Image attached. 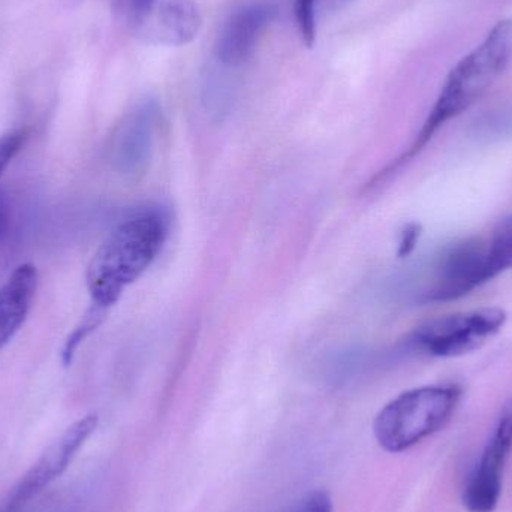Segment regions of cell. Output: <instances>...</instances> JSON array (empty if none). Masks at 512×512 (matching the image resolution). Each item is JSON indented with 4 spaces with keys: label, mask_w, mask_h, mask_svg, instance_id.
<instances>
[{
    "label": "cell",
    "mask_w": 512,
    "mask_h": 512,
    "mask_svg": "<svg viewBox=\"0 0 512 512\" xmlns=\"http://www.w3.org/2000/svg\"><path fill=\"white\" fill-rule=\"evenodd\" d=\"M171 215L165 207L146 206L126 216L113 228L90 259L86 271L92 304L110 309L161 254Z\"/></svg>",
    "instance_id": "obj_1"
},
{
    "label": "cell",
    "mask_w": 512,
    "mask_h": 512,
    "mask_svg": "<svg viewBox=\"0 0 512 512\" xmlns=\"http://www.w3.org/2000/svg\"><path fill=\"white\" fill-rule=\"evenodd\" d=\"M511 62L512 18H507L496 23L483 42L451 69L420 134L396 165L414 158L445 123L477 104L505 74Z\"/></svg>",
    "instance_id": "obj_2"
},
{
    "label": "cell",
    "mask_w": 512,
    "mask_h": 512,
    "mask_svg": "<svg viewBox=\"0 0 512 512\" xmlns=\"http://www.w3.org/2000/svg\"><path fill=\"white\" fill-rule=\"evenodd\" d=\"M459 385H427L391 400L375 418L376 441L388 453H403L447 426L462 399Z\"/></svg>",
    "instance_id": "obj_3"
},
{
    "label": "cell",
    "mask_w": 512,
    "mask_h": 512,
    "mask_svg": "<svg viewBox=\"0 0 512 512\" xmlns=\"http://www.w3.org/2000/svg\"><path fill=\"white\" fill-rule=\"evenodd\" d=\"M501 307H483L433 319L409 337V346L436 358H454L477 351L492 340L507 322Z\"/></svg>",
    "instance_id": "obj_4"
},
{
    "label": "cell",
    "mask_w": 512,
    "mask_h": 512,
    "mask_svg": "<svg viewBox=\"0 0 512 512\" xmlns=\"http://www.w3.org/2000/svg\"><path fill=\"white\" fill-rule=\"evenodd\" d=\"M126 26L143 41L167 47L191 44L203 26L194 0H113Z\"/></svg>",
    "instance_id": "obj_5"
},
{
    "label": "cell",
    "mask_w": 512,
    "mask_h": 512,
    "mask_svg": "<svg viewBox=\"0 0 512 512\" xmlns=\"http://www.w3.org/2000/svg\"><path fill=\"white\" fill-rule=\"evenodd\" d=\"M501 273L489 242L459 243L439 259L433 282L423 292L424 300L436 303L457 300Z\"/></svg>",
    "instance_id": "obj_6"
},
{
    "label": "cell",
    "mask_w": 512,
    "mask_h": 512,
    "mask_svg": "<svg viewBox=\"0 0 512 512\" xmlns=\"http://www.w3.org/2000/svg\"><path fill=\"white\" fill-rule=\"evenodd\" d=\"M161 108L153 99L132 108L114 129L110 141V162L120 176L137 179L152 161Z\"/></svg>",
    "instance_id": "obj_7"
},
{
    "label": "cell",
    "mask_w": 512,
    "mask_h": 512,
    "mask_svg": "<svg viewBox=\"0 0 512 512\" xmlns=\"http://www.w3.org/2000/svg\"><path fill=\"white\" fill-rule=\"evenodd\" d=\"M96 427H98L96 415H86L69 426L21 480L20 486L12 493L6 512L23 510L32 502V499L38 498L51 483L62 477L78 451L95 433Z\"/></svg>",
    "instance_id": "obj_8"
},
{
    "label": "cell",
    "mask_w": 512,
    "mask_h": 512,
    "mask_svg": "<svg viewBox=\"0 0 512 512\" xmlns=\"http://www.w3.org/2000/svg\"><path fill=\"white\" fill-rule=\"evenodd\" d=\"M512 451V399L505 403L492 436L469 478L463 504L469 512H493L499 504L502 475Z\"/></svg>",
    "instance_id": "obj_9"
},
{
    "label": "cell",
    "mask_w": 512,
    "mask_h": 512,
    "mask_svg": "<svg viewBox=\"0 0 512 512\" xmlns=\"http://www.w3.org/2000/svg\"><path fill=\"white\" fill-rule=\"evenodd\" d=\"M277 12L279 5L276 0H251L239 6L230 15L219 35L216 44L219 63L233 69L245 65Z\"/></svg>",
    "instance_id": "obj_10"
},
{
    "label": "cell",
    "mask_w": 512,
    "mask_h": 512,
    "mask_svg": "<svg viewBox=\"0 0 512 512\" xmlns=\"http://www.w3.org/2000/svg\"><path fill=\"white\" fill-rule=\"evenodd\" d=\"M38 288L35 265H18L0 286V351L14 339L32 309Z\"/></svg>",
    "instance_id": "obj_11"
},
{
    "label": "cell",
    "mask_w": 512,
    "mask_h": 512,
    "mask_svg": "<svg viewBox=\"0 0 512 512\" xmlns=\"http://www.w3.org/2000/svg\"><path fill=\"white\" fill-rule=\"evenodd\" d=\"M105 313H107V309H102V307L96 306V304H92V307L87 310L80 324L72 330L68 339L63 343L62 352H60V360H62L63 366H69L72 363L75 352L80 348L81 343L104 321Z\"/></svg>",
    "instance_id": "obj_12"
},
{
    "label": "cell",
    "mask_w": 512,
    "mask_h": 512,
    "mask_svg": "<svg viewBox=\"0 0 512 512\" xmlns=\"http://www.w3.org/2000/svg\"><path fill=\"white\" fill-rule=\"evenodd\" d=\"M489 243L502 271L510 270L512 268V216L499 225Z\"/></svg>",
    "instance_id": "obj_13"
},
{
    "label": "cell",
    "mask_w": 512,
    "mask_h": 512,
    "mask_svg": "<svg viewBox=\"0 0 512 512\" xmlns=\"http://www.w3.org/2000/svg\"><path fill=\"white\" fill-rule=\"evenodd\" d=\"M366 358L367 354L363 349H343L331 357V363L328 366L336 378H348L360 370V367L366 363Z\"/></svg>",
    "instance_id": "obj_14"
},
{
    "label": "cell",
    "mask_w": 512,
    "mask_h": 512,
    "mask_svg": "<svg viewBox=\"0 0 512 512\" xmlns=\"http://www.w3.org/2000/svg\"><path fill=\"white\" fill-rule=\"evenodd\" d=\"M316 5L318 0H295V18L301 38L307 47H312L316 39Z\"/></svg>",
    "instance_id": "obj_15"
},
{
    "label": "cell",
    "mask_w": 512,
    "mask_h": 512,
    "mask_svg": "<svg viewBox=\"0 0 512 512\" xmlns=\"http://www.w3.org/2000/svg\"><path fill=\"white\" fill-rule=\"evenodd\" d=\"M29 132L27 129H12V131L5 132L0 135V179H2L3 173L6 168L9 167L15 156L20 153L26 144Z\"/></svg>",
    "instance_id": "obj_16"
},
{
    "label": "cell",
    "mask_w": 512,
    "mask_h": 512,
    "mask_svg": "<svg viewBox=\"0 0 512 512\" xmlns=\"http://www.w3.org/2000/svg\"><path fill=\"white\" fill-rule=\"evenodd\" d=\"M288 512H333L330 493L313 490L300 499Z\"/></svg>",
    "instance_id": "obj_17"
},
{
    "label": "cell",
    "mask_w": 512,
    "mask_h": 512,
    "mask_svg": "<svg viewBox=\"0 0 512 512\" xmlns=\"http://www.w3.org/2000/svg\"><path fill=\"white\" fill-rule=\"evenodd\" d=\"M421 236V227L418 224H408L403 228L402 234H400L399 249H397V255L400 258H406L415 251L417 248L418 240Z\"/></svg>",
    "instance_id": "obj_18"
}]
</instances>
